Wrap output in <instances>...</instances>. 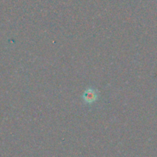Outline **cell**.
I'll use <instances>...</instances> for the list:
<instances>
[{"label": "cell", "mask_w": 157, "mask_h": 157, "mask_svg": "<svg viewBox=\"0 0 157 157\" xmlns=\"http://www.w3.org/2000/svg\"><path fill=\"white\" fill-rule=\"evenodd\" d=\"M83 99L85 103L91 104V103H94L98 99V92L92 88L86 89L85 92L83 94Z\"/></svg>", "instance_id": "obj_1"}]
</instances>
